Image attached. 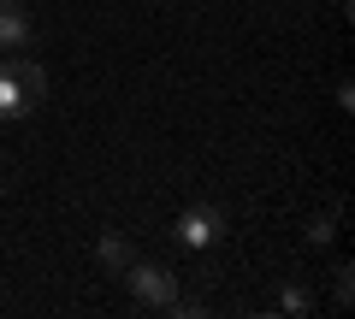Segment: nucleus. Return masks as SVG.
Masks as SVG:
<instances>
[{
	"label": "nucleus",
	"instance_id": "obj_6",
	"mask_svg": "<svg viewBox=\"0 0 355 319\" xmlns=\"http://www.w3.org/2000/svg\"><path fill=\"white\" fill-rule=\"evenodd\" d=\"M279 313H314V295H308V284H279Z\"/></svg>",
	"mask_w": 355,
	"mask_h": 319
},
{
	"label": "nucleus",
	"instance_id": "obj_7",
	"mask_svg": "<svg viewBox=\"0 0 355 319\" xmlns=\"http://www.w3.org/2000/svg\"><path fill=\"white\" fill-rule=\"evenodd\" d=\"M331 230H338V213H314V219H308V243L326 248V243H331Z\"/></svg>",
	"mask_w": 355,
	"mask_h": 319
},
{
	"label": "nucleus",
	"instance_id": "obj_3",
	"mask_svg": "<svg viewBox=\"0 0 355 319\" xmlns=\"http://www.w3.org/2000/svg\"><path fill=\"white\" fill-rule=\"evenodd\" d=\"M172 237L184 248H196V255H207L214 243H225V213H219L214 201H190L184 213L172 219Z\"/></svg>",
	"mask_w": 355,
	"mask_h": 319
},
{
	"label": "nucleus",
	"instance_id": "obj_1",
	"mask_svg": "<svg viewBox=\"0 0 355 319\" xmlns=\"http://www.w3.org/2000/svg\"><path fill=\"white\" fill-rule=\"evenodd\" d=\"M48 95V71L30 53H0V118H30Z\"/></svg>",
	"mask_w": 355,
	"mask_h": 319
},
{
	"label": "nucleus",
	"instance_id": "obj_2",
	"mask_svg": "<svg viewBox=\"0 0 355 319\" xmlns=\"http://www.w3.org/2000/svg\"><path fill=\"white\" fill-rule=\"evenodd\" d=\"M119 278H125V290L137 295L142 307H166V313H178V307H184V295H178V278H172L166 266H154V260H130Z\"/></svg>",
	"mask_w": 355,
	"mask_h": 319
},
{
	"label": "nucleus",
	"instance_id": "obj_8",
	"mask_svg": "<svg viewBox=\"0 0 355 319\" xmlns=\"http://www.w3.org/2000/svg\"><path fill=\"white\" fill-rule=\"evenodd\" d=\"M0 6H24V0H0Z\"/></svg>",
	"mask_w": 355,
	"mask_h": 319
},
{
	"label": "nucleus",
	"instance_id": "obj_5",
	"mask_svg": "<svg viewBox=\"0 0 355 319\" xmlns=\"http://www.w3.org/2000/svg\"><path fill=\"white\" fill-rule=\"evenodd\" d=\"M95 260H101L107 272H125L130 260H137V255H130V237H125V230H101V243H95Z\"/></svg>",
	"mask_w": 355,
	"mask_h": 319
},
{
	"label": "nucleus",
	"instance_id": "obj_4",
	"mask_svg": "<svg viewBox=\"0 0 355 319\" xmlns=\"http://www.w3.org/2000/svg\"><path fill=\"white\" fill-rule=\"evenodd\" d=\"M36 30H30V12L24 6H0V48L6 53H30Z\"/></svg>",
	"mask_w": 355,
	"mask_h": 319
}]
</instances>
